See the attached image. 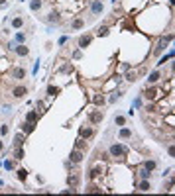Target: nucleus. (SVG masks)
<instances>
[{"instance_id": "nucleus-1", "label": "nucleus", "mask_w": 175, "mask_h": 196, "mask_svg": "<svg viewBox=\"0 0 175 196\" xmlns=\"http://www.w3.org/2000/svg\"><path fill=\"white\" fill-rule=\"evenodd\" d=\"M108 155L114 157V159L124 157V155H126V147H124V145H120V143H112L110 147H108Z\"/></svg>"}, {"instance_id": "nucleus-2", "label": "nucleus", "mask_w": 175, "mask_h": 196, "mask_svg": "<svg viewBox=\"0 0 175 196\" xmlns=\"http://www.w3.org/2000/svg\"><path fill=\"white\" fill-rule=\"evenodd\" d=\"M104 10V4H103V0H93L91 2V18H97L100 16Z\"/></svg>"}, {"instance_id": "nucleus-3", "label": "nucleus", "mask_w": 175, "mask_h": 196, "mask_svg": "<svg viewBox=\"0 0 175 196\" xmlns=\"http://www.w3.org/2000/svg\"><path fill=\"white\" fill-rule=\"evenodd\" d=\"M103 120H104V112H103V110H93V112L89 114V124H91V126H97V124H100Z\"/></svg>"}, {"instance_id": "nucleus-4", "label": "nucleus", "mask_w": 175, "mask_h": 196, "mask_svg": "<svg viewBox=\"0 0 175 196\" xmlns=\"http://www.w3.org/2000/svg\"><path fill=\"white\" fill-rule=\"evenodd\" d=\"M83 157H85V151H79V149H73L71 151V155H69V161L73 163V165H79L83 161Z\"/></svg>"}, {"instance_id": "nucleus-5", "label": "nucleus", "mask_w": 175, "mask_h": 196, "mask_svg": "<svg viewBox=\"0 0 175 196\" xmlns=\"http://www.w3.org/2000/svg\"><path fill=\"white\" fill-rule=\"evenodd\" d=\"M65 183H67V186H73V188H77L79 183H81V177L77 175V173H69L67 178H65Z\"/></svg>"}, {"instance_id": "nucleus-6", "label": "nucleus", "mask_w": 175, "mask_h": 196, "mask_svg": "<svg viewBox=\"0 0 175 196\" xmlns=\"http://www.w3.org/2000/svg\"><path fill=\"white\" fill-rule=\"evenodd\" d=\"M47 24H55V26H59L61 24V14L57 12V10H53V12H49V16H47Z\"/></svg>"}, {"instance_id": "nucleus-7", "label": "nucleus", "mask_w": 175, "mask_h": 196, "mask_svg": "<svg viewBox=\"0 0 175 196\" xmlns=\"http://www.w3.org/2000/svg\"><path fill=\"white\" fill-rule=\"evenodd\" d=\"M91 41H93V38H91V35L89 33H85V35H81V38H79V49H87V47H89L91 45Z\"/></svg>"}, {"instance_id": "nucleus-8", "label": "nucleus", "mask_w": 175, "mask_h": 196, "mask_svg": "<svg viewBox=\"0 0 175 196\" xmlns=\"http://www.w3.org/2000/svg\"><path fill=\"white\" fill-rule=\"evenodd\" d=\"M144 96H146V98H148V102H154V100L157 98V88H156V86H154V84H151V86H150V88H148V90H146V92H144Z\"/></svg>"}, {"instance_id": "nucleus-9", "label": "nucleus", "mask_w": 175, "mask_h": 196, "mask_svg": "<svg viewBox=\"0 0 175 196\" xmlns=\"http://www.w3.org/2000/svg\"><path fill=\"white\" fill-rule=\"evenodd\" d=\"M91 135H93V128H91V126H81V128H79V137L89 139Z\"/></svg>"}, {"instance_id": "nucleus-10", "label": "nucleus", "mask_w": 175, "mask_h": 196, "mask_svg": "<svg viewBox=\"0 0 175 196\" xmlns=\"http://www.w3.org/2000/svg\"><path fill=\"white\" fill-rule=\"evenodd\" d=\"M26 94H28V88H26V86H22V84L16 86V88L12 90V96H14V98H24Z\"/></svg>"}, {"instance_id": "nucleus-11", "label": "nucleus", "mask_w": 175, "mask_h": 196, "mask_svg": "<svg viewBox=\"0 0 175 196\" xmlns=\"http://www.w3.org/2000/svg\"><path fill=\"white\" fill-rule=\"evenodd\" d=\"M14 51H16L20 57H28V55H30V49H28V47L24 45V43H18V45L14 47Z\"/></svg>"}, {"instance_id": "nucleus-12", "label": "nucleus", "mask_w": 175, "mask_h": 196, "mask_svg": "<svg viewBox=\"0 0 175 196\" xmlns=\"http://www.w3.org/2000/svg\"><path fill=\"white\" fill-rule=\"evenodd\" d=\"M34 129H35V122H22V132H24V133H32L34 132Z\"/></svg>"}, {"instance_id": "nucleus-13", "label": "nucleus", "mask_w": 175, "mask_h": 196, "mask_svg": "<svg viewBox=\"0 0 175 196\" xmlns=\"http://www.w3.org/2000/svg\"><path fill=\"white\" fill-rule=\"evenodd\" d=\"M159 78H162V73H159V71H151L148 75V84H156Z\"/></svg>"}, {"instance_id": "nucleus-14", "label": "nucleus", "mask_w": 175, "mask_h": 196, "mask_svg": "<svg viewBox=\"0 0 175 196\" xmlns=\"http://www.w3.org/2000/svg\"><path fill=\"white\" fill-rule=\"evenodd\" d=\"M75 149H79V151H87V149H89V143H87V139H83V137H77Z\"/></svg>"}, {"instance_id": "nucleus-15", "label": "nucleus", "mask_w": 175, "mask_h": 196, "mask_svg": "<svg viewBox=\"0 0 175 196\" xmlns=\"http://www.w3.org/2000/svg\"><path fill=\"white\" fill-rule=\"evenodd\" d=\"M24 141H26V133H16V137H14V147H24Z\"/></svg>"}, {"instance_id": "nucleus-16", "label": "nucleus", "mask_w": 175, "mask_h": 196, "mask_svg": "<svg viewBox=\"0 0 175 196\" xmlns=\"http://www.w3.org/2000/svg\"><path fill=\"white\" fill-rule=\"evenodd\" d=\"M93 104L100 108V106H104V104H106V98L103 96V94H94V96H93Z\"/></svg>"}, {"instance_id": "nucleus-17", "label": "nucleus", "mask_w": 175, "mask_h": 196, "mask_svg": "<svg viewBox=\"0 0 175 196\" xmlns=\"http://www.w3.org/2000/svg\"><path fill=\"white\" fill-rule=\"evenodd\" d=\"M85 28V20H81V18H75L71 22V30H83Z\"/></svg>"}, {"instance_id": "nucleus-18", "label": "nucleus", "mask_w": 175, "mask_h": 196, "mask_svg": "<svg viewBox=\"0 0 175 196\" xmlns=\"http://www.w3.org/2000/svg\"><path fill=\"white\" fill-rule=\"evenodd\" d=\"M103 171H104V167H103V165H98V167H94V169L89 171V177H91V178H97L98 175H103Z\"/></svg>"}, {"instance_id": "nucleus-19", "label": "nucleus", "mask_w": 175, "mask_h": 196, "mask_svg": "<svg viewBox=\"0 0 175 196\" xmlns=\"http://www.w3.org/2000/svg\"><path fill=\"white\" fill-rule=\"evenodd\" d=\"M24 157H26L24 147H14V159H16V161H22Z\"/></svg>"}, {"instance_id": "nucleus-20", "label": "nucleus", "mask_w": 175, "mask_h": 196, "mask_svg": "<svg viewBox=\"0 0 175 196\" xmlns=\"http://www.w3.org/2000/svg\"><path fill=\"white\" fill-rule=\"evenodd\" d=\"M151 188V184H150V178H142V183L138 184V190H142V192H148Z\"/></svg>"}, {"instance_id": "nucleus-21", "label": "nucleus", "mask_w": 175, "mask_h": 196, "mask_svg": "<svg viewBox=\"0 0 175 196\" xmlns=\"http://www.w3.org/2000/svg\"><path fill=\"white\" fill-rule=\"evenodd\" d=\"M22 26H24V16H16L12 20V28H14V30H20Z\"/></svg>"}, {"instance_id": "nucleus-22", "label": "nucleus", "mask_w": 175, "mask_h": 196, "mask_svg": "<svg viewBox=\"0 0 175 196\" xmlns=\"http://www.w3.org/2000/svg\"><path fill=\"white\" fill-rule=\"evenodd\" d=\"M156 167H157V161H154V159H148V161H144V169H146V171L151 173Z\"/></svg>"}, {"instance_id": "nucleus-23", "label": "nucleus", "mask_w": 175, "mask_h": 196, "mask_svg": "<svg viewBox=\"0 0 175 196\" xmlns=\"http://www.w3.org/2000/svg\"><path fill=\"white\" fill-rule=\"evenodd\" d=\"M118 137H120V139H130V137H132V132H130L128 128H120Z\"/></svg>"}, {"instance_id": "nucleus-24", "label": "nucleus", "mask_w": 175, "mask_h": 196, "mask_svg": "<svg viewBox=\"0 0 175 196\" xmlns=\"http://www.w3.org/2000/svg\"><path fill=\"white\" fill-rule=\"evenodd\" d=\"M126 81H128V83H136V81H138V73L132 71V69L126 71Z\"/></svg>"}, {"instance_id": "nucleus-25", "label": "nucleus", "mask_w": 175, "mask_h": 196, "mask_svg": "<svg viewBox=\"0 0 175 196\" xmlns=\"http://www.w3.org/2000/svg\"><path fill=\"white\" fill-rule=\"evenodd\" d=\"M59 92H61L59 86H53V84H49V86H47V96H57Z\"/></svg>"}, {"instance_id": "nucleus-26", "label": "nucleus", "mask_w": 175, "mask_h": 196, "mask_svg": "<svg viewBox=\"0 0 175 196\" xmlns=\"http://www.w3.org/2000/svg\"><path fill=\"white\" fill-rule=\"evenodd\" d=\"M16 177H18V180L26 183V180H28V171H26V169H18V171H16Z\"/></svg>"}, {"instance_id": "nucleus-27", "label": "nucleus", "mask_w": 175, "mask_h": 196, "mask_svg": "<svg viewBox=\"0 0 175 196\" xmlns=\"http://www.w3.org/2000/svg\"><path fill=\"white\" fill-rule=\"evenodd\" d=\"M108 33H110V28H108V26H100V28H98V32H97L98 38H106Z\"/></svg>"}, {"instance_id": "nucleus-28", "label": "nucleus", "mask_w": 175, "mask_h": 196, "mask_svg": "<svg viewBox=\"0 0 175 196\" xmlns=\"http://www.w3.org/2000/svg\"><path fill=\"white\" fill-rule=\"evenodd\" d=\"M12 77H14V78H18V81H20V78H24V77H26V69H22V67H20V69H14Z\"/></svg>"}, {"instance_id": "nucleus-29", "label": "nucleus", "mask_w": 175, "mask_h": 196, "mask_svg": "<svg viewBox=\"0 0 175 196\" xmlns=\"http://www.w3.org/2000/svg\"><path fill=\"white\" fill-rule=\"evenodd\" d=\"M41 6H43L41 0H32V2H30V10H32V12H38Z\"/></svg>"}, {"instance_id": "nucleus-30", "label": "nucleus", "mask_w": 175, "mask_h": 196, "mask_svg": "<svg viewBox=\"0 0 175 196\" xmlns=\"http://www.w3.org/2000/svg\"><path fill=\"white\" fill-rule=\"evenodd\" d=\"M38 118H40V112H28L26 114V120L28 122H38Z\"/></svg>"}, {"instance_id": "nucleus-31", "label": "nucleus", "mask_w": 175, "mask_h": 196, "mask_svg": "<svg viewBox=\"0 0 175 196\" xmlns=\"http://www.w3.org/2000/svg\"><path fill=\"white\" fill-rule=\"evenodd\" d=\"M169 59H173V51H169V53H167V55H163L162 57V59H159V63H157V67H162V65H165L167 61H169Z\"/></svg>"}, {"instance_id": "nucleus-32", "label": "nucleus", "mask_w": 175, "mask_h": 196, "mask_svg": "<svg viewBox=\"0 0 175 196\" xmlns=\"http://www.w3.org/2000/svg\"><path fill=\"white\" fill-rule=\"evenodd\" d=\"M165 45H167V41H165V39L162 38V41H159V43H157V47H156V51H154V53H156V55H157V53H162V51H163V49H165Z\"/></svg>"}, {"instance_id": "nucleus-33", "label": "nucleus", "mask_w": 175, "mask_h": 196, "mask_svg": "<svg viewBox=\"0 0 175 196\" xmlns=\"http://www.w3.org/2000/svg\"><path fill=\"white\" fill-rule=\"evenodd\" d=\"M14 43H26V33L18 32V33H16V38H14Z\"/></svg>"}, {"instance_id": "nucleus-34", "label": "nucleus", "mask_w": 175, "mask_h": 196, "mask_svg": "<svg viewBox=\"0 0 175 196\" xmlns=\"http://www.w3.org/2000/svg\"><path fill=\"white\" fill-rule=\"evenodd\" d=\"M146 112H150V114H156V112H157V106H156L154 102H148V104H146Z\"/></svg>"}, {"instance_id": "nucleus-35", "label": "nucleus", "mask_w": 175, "mask_h": 196, "mask_svg": "<svg viewBox=\"0 0 175 196\" xmlns=\"http://www.w3.org/2000/svg\"><path fill=\"white\" fill-rule=\"evenodd\" d=\"M120 96H122V92H120V90H116V92H112V94H110V98H108V102H112V104H114V102H116V100H118Z\"/></svg>"}, {"instance_id": "nucleus-36", "label": "nucleus", "mask_w": 175, "mask_h": 196, "mask_svg": "<svg viewBox=\"0 0 175 196\" xmlns=\"http://www.w3.org/2000/svg\"><path fill=\"white\" fill-rule=\"evenodd\" d=\"M4 169H6V171H14V169H16V163L8 159V161H4Z\"/></svg>"}, {"instance_id": "nucleus-37", "label": "nucleus", "mask_w": 175, "mask_h": 196, "mask_svg": "<svg viewBox=\"0 0 175 196\" xmlns=\"http://www.w3.org/2000/svg\"><path fill=\"white\" fill-rule=\"evenodd\" d=\"M59 71H61V73H73V71H75V67H73V65H69V63H65Z\"/></svg>"}, {"instance_id": "nucleus-38", "label": "nucleus", "mask_w": 175, "mask_h": 196, "mask_svg": "<svg viewBox=\"0 0 175 196\" xmlns=\"http://www.w3.org/2000/svg\"><path fill=\"white\" fill-rule=\"evenodd\" d=\"M114 124H116V126H124V124H126V118H124V116H116V118H114Z\"/></svg>"}, {"instance_id": "nucleus-39", "label": "nucleus", "mask_w": 175, "mask_h": 196, "mask_svg": "<svg viewBox=\"0 0 175 196\" xmlns=\"http://www.w3.org/2000/svg\"><path fill=\"white\" fill-rule=\"evenodd\" d=\"M10 132V126L8 124H4V126H0V135H6V133H8Z\"/></svg>"}, {"instance_id": "nucleus-40", "label": "nucleus", "mask_w": 175, "mask_h": 196, "mask_svg": "<svg viewBox=\"0 0 175 196\" xmlns=\"http://www.w3.org/2000/svg\"><path fill=\"white\" fill-rule=\"evenodd\" d=\"M151 173L150 171H146V169H140V178H150Z\"/></svg>"}, {"instance_id": "nucleus-41", "label": "nucleus", "mask_w": 175, "mask_h": 196, "mask_svg": "<svg viewBox=\"0 0 175 196\" xmlns=\"http://www.w3.org/2000/svg\"><path fill=\"white\" fill-rule=\"evenodd\" d=\"M87 192H103V190H100V188H98V186H94V184H91L89 188H87Z\"/></svg>"}, {"instance_id": "nucleus-42", "label": "nucleus", "mask_w": 175, "mask_h": 196, "mask_svg": "<svg viewBox=\"0 0 175 196\" xmlns=\"http://www.w3.org/2000/svg\"><path fill=\"white\" fill-rule=\"evenodd\" d=\"M140 106H142V98H136L132 102V108H140Z\"/></svg>"}, {"instance_id": "nucleus-43", "label": "nucleus", "mask_w": 175, "mask_h": 196, "mask_svg": "<svg viewBox=\"0 0 175 196\" xmlns=\"http://www.w3.org/2000/svg\"><path fill=\"white\" fill-rule=\"evenodd\" d=\"M130 69H132V65H130V63H122V71H130Z\"/></svg>"}, {"instance_id": "nucleus-44", "label": "nucleus", "mask_w": 175, "mask_h": 196, "mask_svg": "<svg viewBox=\"0 0 175 196\" xmlns=\"http://www.w3.org/2000/svg\"><path fill=\"white\" fill-rule=\"evenodd\" d=\"M163 39H165L167 43H171V41H173V33H167V35H165V38H163Z\"/></svg>"}, {"instance_id": "nucleus-45", "label": "nucleus", "mask_w": 175, "mask_h": 196, "mask_svg": "<svg viewBox=\"0 0 175 196\" xmlns=\"http://www.w3.org/2000/svg\"><path fill=\"white\" fill-rule=\"evenodd\" d=\"M67 39H69L67 35H63V38H59V45H65V43H67Z\"/></svg>"}, {"instance_id": "nucleus-46", "label": "nucleus", "mask_w": 175, "mask_h": 196, "mask_svg": "<svg viewBox=\"0 0 175 196\" xmlns=\"http://www.w3.org/2000/svg\"><path fill=\"white\" fill-rule=\"evenodd\" d=\"M167 153H169V157H173V155H175V147H173V145H169V149H167Z\"/></svg>"}, {"instance_id": "nucleus-47", "label": "nucleus", "mask_w": 175, "mask_h": 196, "mask_svg": "<svg viewBox=\"0 0 175 196\" xmlns=\"http://www.w3.org/2000/svg\"><path fill=\"white\" fill-rule=\"evenodd\" d=\"M79 57H81V51H79V49H77V51H73V59H79Z\"/></svg>"}, {"instance_id": "nucleus-48", "label": "nucleus", "mask_w": 175, "mask_h": 196, "mask_svg": "<svg viewBox=\"0 0 175 196\" xmlns=\"http://www.w3.org/2000/svg\"><path fill=\"white\" fill-rule=\"evenodd\" d=\"M65 169H73V163L69 161V159H67V161H65Z\"/></svg>"}, {"instance_id": "nucleus-49", "label": "nucleus", "mask_w": 175, "mask_h": 196, "mask_svg": "<svg viewBox=\"0 0 175 196\" xmlns=\"http://www.w3.org/2000/svg\"><path fill=\"white\" fill-rule=\"evenodd\" d=\"M41 108H43V102H41V100H38V112H41Z\"/></svg>"}, {"instance_id": "nucleus-50", "label": "nucleus", "mask_w": 175, "mask_h": 196, "mask_svg": "<svg viewBox=\"0 0 175 196\" xmlns=\"http://www.w3.org/2000/svg\"><path fill=\"white\" fill-rule=\"evenodd\" d=\"M2 4H6V0H0V6H2Z\"/></svg>"}, {"instance_id": "nucleus-51", "label": "nucleus", "mask_w": 175, "mask_h": 196, "mask_svg": "<svg viewBox=\"0 0 175 196\" xmlns=\"http://www.w3.org/2000/svg\"><path fill=\"white\" fill-rule=\"evenodd\" d=\"M2 147H4V145H2V141H0V151H2Z\"/></svg>"}, {"instance_id": "nucleus-52", "label": "nucleus", "mask_w": 175, "mask_h": 196, "mask_svg": "<svg viewBox=\"0 0 175 196\" xmlns=\"http://www.w3.org/2000/svg\"><path fill=\"white\" fill-rule=\"evenodd\" d=\"M0 186H4V180H0Z\"/></svg>"}]
</instances>
